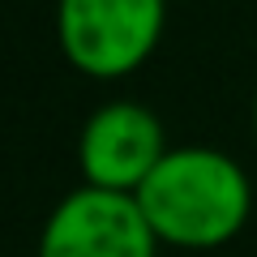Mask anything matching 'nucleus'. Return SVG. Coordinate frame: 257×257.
<instances>
[{
    "mask_svg": "<svg viewBox=\"0 0 257 257\" xmlns=\"http://www.w3.org/2000/svg\"><path fill=\"white\" fill-rule=\"evenodd\" d=\"M159 244L219 248L236 240L253 210L244 167L214 146H172L138 193Z\"/></svg>",
    "mask_w": 257,
    "mask_h": 257,
    "instance_id": "f257e3e1",
    "label": "nucleus"
},
{
    "mask_svg": "<svg viewBox=\"0 0 257 257\" xmlns=\"http://www.w3.org/2000/svg\"><path fill=\"white\" fill-rule=\"evenodd\" d=\"M167 26V0H56V43L94 82L138 73Z\"/></svg>",
    "mask_w": 257,
    "mask_h": 257,
    "instance_id": "f03ea898",
    "label": "nucleus"
},
{
    "mask_svg": "<svg viewBox=\"0 0 257 257\" xmlns=\"http://www.w3.org/2000/svg\"><path fill=\"white\" fill-rule=\"evenodd\" d=\"M35 257H159V236L133 193L82 184L43 219Z\"/></svg>",
    "mask_w": 257,
    "mask_h": 257,
    "instance_id": "7ed1b4c3",
    "label": "nucleus"
},
{
    "mask_svg": "<svg viewBox=\"0 0 257 257\" xmlns=\"http://www.w3.org/2000/svg\"><path fill=\"white\" fill-rule=\"evenodd\" d=\"M167 150L172 146L163 138V120L146 103L111 99L99 111H90V120L82 124V138H77L82 184L138 193Z\"/></svg>",
    "mask_w": 257,
    "mask_h": 257,
    "instance_id": "20e7f679",
    "label": "nucleus"
},
{
    "mask_svg": "<svg viewBox=\"0 0 257 257\" xmlns=\"http://www.w3.org/2000/svg\"><path fill=\"white\" fill-rule=\"evenodd\" d=\"M253 128H257V94H253Z\"/></svg>",
    "mask_w": 257,
    "mask_h": 257,
    "instance_id": "39448f33",
    "label": "nucleus"
}]
</instances>
